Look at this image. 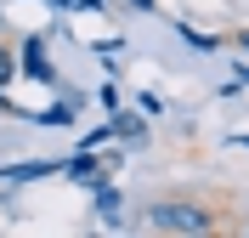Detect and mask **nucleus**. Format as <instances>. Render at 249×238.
<instances>
[{"instance_id":"f257e3e1","label":"nucleus","mask_w":249,"mask_h":238,"mask_svg":"<svg viewBox=\"0 0 249 238\" xmlns=\"http://www.w3.org/2000/svg\"><path fill=\"white\" fill-rule=\"evenodd\" d=\"M227 210L215 204H198V199H153L142 227L147 233H164V238H204V233H221Z\"/></svg>"},{"instance_id":"f03ea898","label":"nucleus","mask_w":249,"mask_h":238,"mask_svg":"<svg viewBox=\"0 0 249 238\" xmlns=\"http://www.w3.org/2000/svg\"><path fill=\"white\" fill-rule=\"evenodd\" d=\"M62 170L74 176V182H85V187H96V182H102V165H96V159H91V147H85V153H79V159H68Z\"/></svg>"},{"instance_id":"7ed1b4c3","label":"nucleus","mask_w":249,"mask_h":238,"mask_svg":"<svg viewBox=\"0 0 249 238\" xmlns=\"http://www.w3.org/2000/svg\"><path fill=\"white\" fill-rule=\"evenodd\" d=\"M23 63H29L34 79H51V57L40 51V40H29V46H23Z\"/></svg>"},{"instance_id":"20e7f679","label":"nucleus","mask_w":249,"mask_h":238,"mask_svg":"<svg viewBox=\"0 0 249 238\" xmlns=\"http://www.w3.org/2000/svg\"><path fill=\"white\" fill-rule=\"evenodd\" d=\"M113 136H124V142H130V136H147V125H142V113H119V119H113Z\"/></svg>"},{"instance_id":"39448f33","label":"nucleus","mask_w":249,"mask_h":238,"mask_svg":"<svg viewBox=\"0 0 249 238\" xmlns=\"http://www.w3.org/2000/svg\"><path fill=\"white\" fill-rule=\"evenodd\" d=\"M46 170H57L51 159H46V165H40V159H29V165H12L6 176H12V182H34V176H46Z\"/></svg>"},{"instance_id":"423d86ee","label":"nucleus","mask_w":249,"mask_h":238,"mask_svg":"<svg viewBox=\"0 0 249 238\" xmlns=\"http://www.w3.org/2000/svg\"><path fill=\"white\" fill-rule=\"evenodd\" d=\"M187 34V46H198V51H215V34H198V29H181Z\"/></svg>"},{"instance_id":"0eeeda50","label":"nucleus","mask_w":249,"mask_h":238,"mask_svg":"<svg viewBox=\"0 0 249 238\" xmlns=\"http://www.w3.org/2000/svg\"><path fill=\"white\" fill-rule=\"evenodd\" d=\"M232 46H238V51H249V29H238V34H232Z\"/></svg>"},{"instance_id":"6e6552de","label":"nucleus","mask_w":249,"mask_h":238,"mask_svg":"<svg viewBox=\"0 0 249 238\" xmlns=\"http://www.w3.org/2000/svg\"><path fill=\"white\" fill-rule=\"evenodd\" d=\"M124 6H136V12H153V0H124Z\"/></svg>"}]
</instances>
